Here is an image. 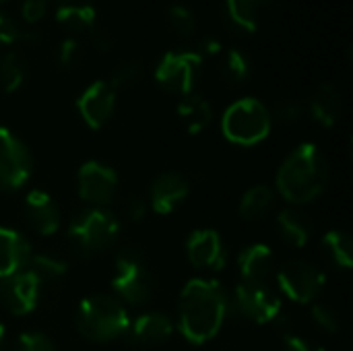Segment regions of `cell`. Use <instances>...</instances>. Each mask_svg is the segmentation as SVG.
Wrapping results in <instances>:
<instances>
[{
    "instance_id": "60d3db41",
    "label": "cell",
    "mask_w": 353,
    "mask_h": 351,
    "mask_svg": "<svg viewBox=\"0 0 353 351\" xmlns=\"http://www.w3.org/2000/svg\"><path fill=\"white\" fill-rule=\"evenodd\" d=\"M199 48H201V52H205V54H219V52H221V43H219L215 37H203V39L199 41Z\"/></svg>"
},
{
    "instance_id": "603a6c76",
    "label": "cell",
    "mask_w": 353,
    "mask_h": 351,
    "mask_svg": "<svg viewBox=\"0 0 353 351\" xmlns=\"http://www.w3.org/2000/svg\"><path fill=\"white\" fill-rule=\"evenodd\" d=\"M277 230L283 242H288L294 248H302L308 244L312 225L306 215H302L296 209H283L277 217Z\"/></svg>"
},
{
    "instance_id": "d6986e66",
    "label": "cell",
    "mask_w": 353,
    "mask_h": 351,
    "mask_svg": "<svg viewBox=\"0 0 353 351\" xmlns=\"http://www.w3.org/2000/svg\"><path fill=\"white\" fill-rule=\"evenodd\" d=\"M130 339L139 345H159L163 341H168L174 333V325L172 321L161 314V312H149L139 317L132 325H128Z\"/></svg>"
},
{
    "instance_id": "7c38bea8",
    "label": "cell",
    "mask_w": 353,
    "mask_h": 351,
    "mask_svg": "<svg viewBox=\"0 0 353 351\" xmlns=\"http://www.w3.org/2000/svg\"><path fill=\"white\" fill-rule=\"evenodd\" d=\"M77 182H79L81 199L87 201L89 205H95V207L108 205L114 199L116 190H118L116 172L110 166L101 163V161L83 163L81 170H79Z\"/></svg>"
},
{
    "instance_id": "7402d4cb",
    "label": "cell",
    "mask_w": 353,
    "mask_h": 351,
    "mask_svg": "<svg viewBox=\"0 0 353 351\" xmlns=\"http://www.w3.org/2000/svg\"><path fill=\"white\" fill-rule=\"evenodd\" d=\"M56 19L70 29H93L97 10L89 0H58Z\"/></svg>"
},
{
    "instance_id": "ab89813d",
    "label": "cell",
    "mask_w": 353,
    "mask_h": 351,
    "mask_svg": "<svg viewBox=\"0 0 353 351\" xmlns=\"http://www.w3.org/2000/svg\"><path fill=\"white\" fill-rule=\"evenodd\" d=\"M126 215L130 217V219H143L145 217V203L141 201V199H128V203H126Z\"/></svg>"
},
{
    "instance_id": "d590c367",
    "label": "cell",
    "mask_w": 353,
    "mask_h": 351,
    "mask_svg": "<svg viewBox=\"0 0 353 351\" xmlns=\"http://www.w3.org/2000/svg\"><path fill=\"white\" fill-rule=\"evenodd\" d=\"M273 116H275V120H279L283 124H294L302 116V106L296 99H281L275 103Z\"/></svg>"
},
{
    "instance_id": "8d00e7d4",
    "label": "cell",
    "mask_w": 353,
    "mask_h": 351,
    "mask_svg": "<svg viewBox=\"0 0 353 351\" xmlns=\"http://www.w3.org/2000/svg\"><path fill=\"white\" fill-rule=\"evenodd\" d=\"M48 10V0H23L21 14L27 23H35Z\"/></svg>"
},
{
    "instance_id": "5b68a950",
    "label": "cell",
    "mask_w": 353,
    "mask_h": 351,
    "mask_svg": "<svg viewBox=\"0 0 353 351\" xmlns=\"http://www.w3.org/2000/svg\"><path fill=\"white\" fill-rule=\"evenodd\" d=\"M120 221L114 213L93 207L89 211L79 213L68 225V238L72 246L83 254H97L118 240Z\"/></svg>"
},
{
    "instance_id": "2e32d148",
    "label": "cell",
    "mask_w": 353,
    "mask_h": 351,
    "mask_svg": "<svg viewBox=\"0 0 353 351\" xmlns=\"http://www.w3.org/2000/svg\"><path fill=\"white\" fill-rule=\"evenodd\" d=\"M29 240L10 228H0V279L25 271L31 261Z\"/></svg>"
},
{
    "instance_id": "5bb4252c",
    "label": "cell",
    "mask_w": 353,
    "mask_h": 351,
    "mask_svg": "<svg viewBox=\"0 0 353 351\" xmlns=\"http://www.w3.org/2000/svg\"><path fill=\"white\" fill-rule=\"evenodd\" d=\"M186 254L192 267L219 271L225 267V246L215 230H196L186 242Z\"/></svg>"
},
{
    "instance_id": "ee69618b",
    "label": "cell",
    "mask_w": 353,
    "mask_h": 351,
    "mask_svg": "<svg viewBox=\"0 0 353 351\" xmlns=\"http://www.w3.org/2000/svg\"><path fill=\"white\" fill-rule=\"evenodd\" d=\"M0 2H2V0H0Z\"/></svg>"
},
{
    "instance_id": "6da1fadb",
    "label": "cell",
    "mask_w": 353,
    "mask_h": 351,
    "mask_svg": "<svg viewBox=\"0 0 353 351\" xmlns=\"http://www.w3.org/2000/svg\"><path fill=\"white\" fill-rule=\"evenodd\" d=\"M228 317V296L215 279H192L178 302L180 333L194 345L211 341Z\"/></svg>"
},
{
    "instance_id": "e575fe53",
    "label": "cell",
    "mask_w": 353,
    "mask_h": 351,
    "mask_svg": "<svg viewBox=\"0 0 353 351\" xmlns=\"http://www.w3.org/2000/svg\"><path fill=\"white\" fill-rule=\"evenodd\" d=\"M17 351H56L52 339L43 333L31 331L19 337L17 341Z\"/></svg>"
},
{
    "instance_id": "836d02e7",
    "label": "cell",
    "mask_w": 353,
    "mask_h": 351,
    "mask_svg": "<svg viewBox=\"0 0 353 351\" xmlns=\"http://www.w3.org/2000/svg\"><path fill=\"white\" fill-rule=\"evenodd\" d=\"M83 58V48L79 43V39L74 37H66L62 39V43L58 46V62L64 68H74Z\"/></svg>"
},
{
    "instance_id": "74e56055",
    "label": "cell",
    "mask_w": 353,
    "mask_h": 351,
    "mask_svg": "<svg viewBox=\"0 0 353 351\" xmlns=\"http://www.w3.org/2000/svg\"><path fill=\"white\" fill-rule=\"evenodd\" d=\"M283 351H325V348L310 339H304L298 335H288L283 341Z\"/></svg>"
},
{
    "instance_id": "484cf974",
    "label": "cell",
    "mask_w": 353,
    "mask_h": 351,
    "mask_svg": "<svg viewBox=\"0 0 353 351\" xmlns=\"http://www.w3.org/2000/svg\"><path fill=\"white\" fill-rule=\"evenodd\" d=\"M273 201H275V194L269 186H265V184L252 186L244 192V197L240 201V215L248 221L263 219L271 211Z\"/></svg>"
},
{
    "instance_id": "7a4b0ae2",
    "label": "cell",
    "mask_w": 353,
    "mask_h": 351,
    "mask_svg": "<svg viewBox=\"0 0 353 351\" xmlns=\"http://www.w3.org/2000/svg\"><path fill=\"white\" fill-rule=\"evenodd\" d=\"M329 184V166L314 143L298 145L277 172V190L292 205L312 203Z\"/></svg>"
},
{
    "instance_id": "52a82bcc",
    "label": "cell",
    "mask_w": 353,
    "mask_h": 351,
    "mask_svg": "<svg viewBox=\"0 0 353 351\" xmlns=\"http://www.w3.org/2000/svg\"><path fill=\"white\" fill-rule=\"evenodd\" d=\"M33 172V159L27 145L12 134L8 128L0 126V190H19Z\"/></svg>"
},
{
    "instance_id": "8992f818",
    "label": "cell",
    "mask_w": 353,
    "mask_h": 351,
    "mask_svg": "<svg viewBox=\"0 0 353 351\" xmlns=\"http://www.w3.org/2000/svg\"><path fill=\"white\" fill-rule=\"evenodd\" d=\"M112 288L128 304L139 306V304L149 302V298L153 294V279H151L147 267L143 265L141 257L134 250L126 248L116 257Z\"/></svg>"
},
{
    "instance_id": "3957f363",
    "label": "cell",
    "mask_w": 353,
    "mask_h": 351,
    "mask_svg": "<svg viewBox=\"0 0 353 351\" xmlns=\"http://www.w3.org/2000/svg\"><path fill=\"white\" fill-rule=\"evenodd\" d=\"M74 325L85 339L105 343L124 335L128 331L130 319L126 314V308L118 300L95 294L81 300V304L77 306Z\"/></svg>"
},
{
    "instance_id": "7bdbcfd3",
    "label": "cell",
    "mask_w": 353,
    "mask_h": 351,
    "mask_svg": "<svg viewBox=\"0 0 353 351\" xmlns=\"http://www.w3.org/2000/svg\"><path fill=\"white\" fill-rule=\"evenodd\" d=\"M256 6H263V4H271V2H275V0H252Z\"/></svg>"
},
{
    "instance_id": "f1b7e54d",
    "label": "cell",
    "mask_w": 353,
    "mask_h": 351,
    "mask_svg": "<svg viewBox=\"0 0 353 351\" xmlns=\"http://www.w3.org/2000/svg\"><path fill=\"white\" fill-rule=\"evenodd\" d=\"M25 72V62L19 58V54L6 52L4 56H0V87L6 93H12L23 85Z\"/></svg>"
},
{
    "instance_id": "ffe728a7",
    "label": "cell",
    "mask_w": 353,
    "mask_h": 351,
    "mask_svg": "<svg viewBox=\"0 0 353 351\" xmlns=\"http://www.w3.org/2000/svg\"><path fill=\"white\" fill-rule=\"evenodd\" d=\"M341 106V93L333 83H323L310 97V114L327 128L339 120Z\"/></svg>"
},
{
    "instance_id": "9a60e30c",
    "label": "cell",
    "mask_w": 353,
    "mask_h": 351,
    "mask_svg": "<svg viewBox=\"0 0 353 351\" xmlns=\"http://www.w3.org/2000/svg\"><path fill=\"white\" fill-rule=\"evenodd\" d=\"M188 180L178 172H165L157 176L151 186V207L159 215H170L188 199Z\"/></svg>"
},
{
    "instance_id": "9c48e42d",
    "label": "cell",
    "mask_w": 353,
    "mask_h": 351,
    "mask_svg": "<svg viewBox=\"0 0 353 351\" xmlns=\"http://www.w3.org/2000/svg\"><path fill=\"white\" fill-rule=\"evenodd\" d=\"M277 281H279L281 292L290 300L298 304H308L321 296V292L325 290L327 277L321 269H316L310 263L290 261L279 269Z\"/></svg>"
},
{
    "instance_id": "e0dca14e",
    "label": "cell",
    "mask_w": 353,
    "mask_h": 351,
    "mask_svg": "<svg viewBox=\"0 0 353 351\" xmlns=\"http://www.w3.org/2000/svg\"><path fill=\"white\" fill-rule=\"evenodd\" d=\"M25 215H27V223L39 236H52V234H56V230L60 225V211L54 205L52 197L43 190H31L27 194Z\"/></svg>"
},
{
    "instance_id": "f546056e",
    "label": "cell",
    "mask_w": 353,
    "mask_h": 351,
    "mask_svg": "<svg viewBox=\"0 0 353 351\" xmlns=\"http://www.w3.org/2000/svg\"><path fill=\"white\" fill-rule=\"evenodd\" d=\"M23 39H39V33L19 27V23L10 14L0 10V46L23 41Z\"/></svg>"
},
{
    "instance_id": "4316f807",
    "label": "cell",
    "mask_w": 353,
    "mask_h": 351,
    "mask_svg": "<svg viewBox=\"0 0 353 351\" xmlns=\"http://www.w3.org/2000/svg\"><path fill=\"white\" fill-rule=\"evenodd\" d=\"M250 70H252L250 58H248L242 50H238V48H230V50L223 54L221 64H219L221 79H223L225 83H230V85H238V83L246 81L248 74H250Z\"/></svg>"
},
{
    "instance_id": "30bf717a",
    "label": "cell",
    "mask_w": 353,
    "mask_h": 351,
    "mask_svg": "<svg viewBox=\"0 0 353 351\" xmlns=\"http://www.w3.org/2000/svg\"><path fill=\"white\" fill-rule=\"evenodd\" d=\"M234 306L256 325H269L281 314V298L267 283L242 281L234 292Z\"/></svg>"
},
{
    "instance_id": "83f0119b",
    "label": "cell",
    "mask_w": 353,
    "mask_h": 351,
    "mask_svg": "<svg viewBox=\"0 0 353 351\" xmlns=\"http://www.w3.org/2000/svg\"><path fill=\"white\" fill-rule=\"evenodd\" d=\"M27 269L39 279V283H43V281L60 279L66 273L68 265H66V261H62L60 257H54V254H31Z\"/></svg>"
},
{
    "instance_id": "8fae6325",
    "label": "cell",
    "mask_w": 353,
    "mask_h": 351,
    "mask_svg": "<svg viewBox=\"0 0 353 351\" xmlns=\"http://www.w3.org/2000/svg\"><path fill=\"white\" fill-rule=\"evenodd\" d=\"M39 279L29 271H19L0 279V304L14 317L31 312L39 302Z\"/></svg>"
},
{
    "instance_id": "d4e9b609",
    "label": "cell",
    "mask_w": 353,
    "mask_h": 351,
    "mask_svg": "<svg viewBox=\"0 0 353 351\" xmlns=\"http://www.w3.org/2000/svg\"><path fill=\"white\" fill-rule=\"evenodd\" d=\"M323 252L327 261L339 269H350L353 263V242L347 232H337L331 230L323 236Z\"/></svg>"
},
{
    "instance_id": "44dd1931",
    "label": "cell",
    "mask_w": 353,
    "mask_h": 351,
    "mask_svg": "<svg viewBox=\"0 0 353 351\" xmlns=\"http://www.w3.org/2000/svg\"><path fill=\"white\" fill-rule=\"evenodd\" d=\"M178 116L190 134H199L201 130H205L211 124L213 108L205 97H201L196 93H188L178 103Z\"/></svg>"
},
{
    "instance_id": "d6a6232c",
    "label": "cell",
    "mask_w": 353,
    "mask_h": 351,
    "mask_svg": "<svg viewBox=\"0 0 353 351\" xmlns=\"http://www.w3.org/2000/svg\"><path fill=\"white\" fill-rule=\"evenodd\" d=\"M312 321L319 329H323L325 333L333 335L339 331V317L337 312L327 306V304H314L312 306Z\"/></svg>"
},
{
    "instance_id": "1f68e13d",
    "label": "cell",
    "mask_w": 353,
    "mask_h": 351,
    "mask_svg": "<svg viewBox=\"0 0 353 351\" xmlns=\"http://www.w3.org/2000/svg\"><path fill=\"white\" fill-rule=\"evenodd\" d=\"M143 74V66L141 62H134V60H128V62H122L114 68L112 72V79L108 81L114 89H120V87H130L134 85Z\"/></svg>"
},
{
    "instance_id": "4fadbf2b",
    "label": "cell",
    "mask_w": 353,
    "mask_h": 351,
    "mask_svg": "<svg viewBox=\"0 0 353 351\" xmlns=\"http://www.w3.org/2000/svg\"><path fill=\"white\" fill-rule=\"evenodd\" d=\"M77 108L85 124L93 130L101 128L114 114L116 89L108 81H95L77 99Z\"/></svg>"
},
{
    "instance_id": "277c9868",
    "label": "cell",
    "mask_w": 353,
    "mask_h": 351,
    "mask_svg": "<svg viewBox=\"0 0 353 351\" xmlns=\"http://www.w3.org/2000/svg\"><path fill=\"white\" fill-rule=\"evenodd\" d=\"M221 130L225 139L236 145H256L265 141L271 130V112L254 97L238 99L225 110L221 118Z\"/></svg>"
},
{
    "instance_id": "b9f144b4",
    "label": "cell",
    "mask_w": 353,
    "mask_h": 351,
    "mask_svg": "<svg viewBox=\"0 0 353 351\" xmlns=\"http://www.w3.org/2000/svg\"><path fill=\"white\" fill-rule=\"evenodd\" d=\"M4 335H6V329H4V325L0 323V345L4 343Z\"/></svg>"
},
{
    "instance_id": "cb8c5ba5",
    "label": "cell",
    "mask_w": 353,
    "mask_h": 351,
    "mask_svg": "<svg viewBox=\"0 0 353 351\" xmlns=\"http://www.w3.org/2000/svg\"><path fill=\"white\" fill-rule=\"evenodd\" d=\"M223 19L238 33H252L259 27V6L252 0H225Z\"/></svg>"
},
{
    "instance_id": "f35d334b",
    "label": "cell",
    "mask_w": 353,
    "mask_h": 351,
    "mask_svg": "<svg viewBox=\"0 0 353 351\" xmlns=\"http://www.w3.org/2000/svg\"><path fill=\"white\" fill-rule=\"evenodd\" d=\"M91 37H93V43H95V48L97 50H101V52H105V50H110V46H112V35H110V31L105 29V27H93L91 29Z\"/></svg>"
},
{
    "instance_id": "4dcf8cb0",
    "label": "cell",
    "mask_w": 353,
    "mask_h": 351,
    "mask_svg": "<svg viewBox=\"0 0 353 351\" xmlns=\"http://www.w3.org/2000/svg\"><path fill=\"white\" fill-rule=\"evenodd\" d=\"M168 19H170V25L174 27V31L180 35H190L196 27L194 12L184 4H172L168 8Z\"/></svg>"
},
{
    "instance_id": "ba28073f",
    "label": "cell",
    "mask_w": 353,
    "mask_h": 351,
    "mask_svg": "<svg viewBox=\"0 0 353 351\" xmlns=\"http://www.w3.org/2000/svg\"><path fill=\"white\" fill-rule=\"evenodd\" d=\"M203 56L199 52H168L155 68L157 83L172 93L188 95L199 79Z\"/></svg>"
},
{
    "instance_id": "ac0fdd59",
    "label": "cell",
    "mask_w": 353,
    "mask_h": 351,
    "mask_svg": "<svg viewBox=\"0 0 353 351\" xmlns=\"http://www.w3.org/2000/svg\"><path fill=\"white\" fill-rule=\"evenodd\" d=\"M273 267L275 257L267 244H250L238 257L242 281L248 283H267V279L273 275Z\"/></svg>"
}]
</instances>
